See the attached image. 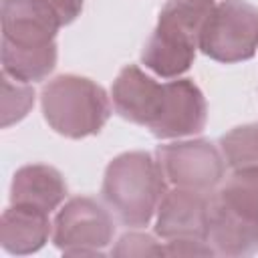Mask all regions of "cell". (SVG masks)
<instances>
[{"mask_svg": "<svg viewBox=\"0 0 258 258\" xmlns=\"http://www.w3.org/2000/svg\"><path fill=\"white\" fill-rule=\"evenodd\" d=\"M165 181L163 169L151 153L127 151L109 161L101 194L123 226L143 228L167 191Z\"/></svg>", "mask_w": 258, "mask_h": 258, "instance_id": "6da1fadb", "label": "cell"}, {"mask_svg": "<svg viewBox=\"0 0 258 258\" xmlns=\"http://www.w3.org/2000/svg\"><path fill=\"white\" fill-rule=\"evenodd\" d=\"M214 4V0H167L143 46L141 62L161 79L183 75L196 58L202 26Z\"/></svg>", "mask_w": 258, "mask_h": 258, "instance_id": "7a4b0ae2", "label": "cell"}, {"mask_svg": "<svg viewBox=\"0 0 258 258\" xmlns=\"http://www.w3.org/2000/svg\"><path fill=\"white\" fill-rule=\"evenodd\" d=\"M40 107L46 123L69 139L97 135L111 115V101L101 85L79 75H58L42 87Z\"/></svg>", "mask_w": 258, "mask_h": 258, "instance_id": "3957f363", "label": "cell"}, {"mask_svg": "<svg viewBox=\"0 0 258 258\" xmlns=\"http://www.w3.org/2000/svg\"><path fill=\"white\" fill-rule=\"evenodd\" d=\"M258 48V8L244 0L214 4L200 34V50L218 62H242Z\"/></svg>", "mask_w": 258, "mask_h": 258, "instance_id": "277c9868", "label": "cell"}, {"mask_svg": "<svg viewBox=\"0 0 258 258\" xmlns=\"http://www.w3.org/2000/svg\"><path fill=\"white\" fill-rule=\"evenodd\" d=\"M111 214L93 198H73L52 222V242L64 256H103L113 242Z\"/></svg>", "mask_w": 258, "mask_h": 258, "instance_id": "5b68a950", "label": "cell"}, {"mask_svg": "<svg viewBox=\"0 0 258 258\" xmlns=\"http://www.w3.org/2000/svg\"><path fill=\"white\" fill-rule=\"evenodd\" d=\"M165 179L175 187L212 194L224 179L226 159L208 139L173 141L157 147Z\"/></svg>", "mask_w": 258, "mask_h": 258, "instance_id": "8992f818", "label": "cell"}, {"mask_svg": "<svg viewBox=\"0 0 258 258\" xmlns=\"http://www.w3.org/2000/svg\"><path fill=\"white\" fill-rule=\"evenodd\" d=\"M208 121V105L200 87L191 79L163 83V103L149 131L157 139H179L198 135Z\"/></svg>", "mask_w": 258, "mask_h": 258, "instance_id": "52a82bcc", "label": "cell"}, {"mask_svg": "<svg viewBox=\"0 0 258 258\" xmlns=\"http://www.w3.org/2000/svg\"><path fill=\"white\" fill-rule=\"evenodd\" d=\"M60 22L44 0H2V42L18 48L56 44Z\"/></svg>", "mask_w": 258, "mask_h": 258, "instance_id": "ba28073f", "label": "cell"}, {"mask_svg": "<svg viewBox=\"0 0 258 258\" xmlns=\"http://www.w3.org/2000/svg\"><path fill=\"white\" fill-rule=\"evenodd\" d=\"M210 196L212 194L175 185L167 189L157 208L155 234L163 240H206Z\"/></svg>", "mask_w": 258, "mask_h": 258, "instance_id": "9c48e42d", "label": "cell"}, {"mask_svg": "<svg viewBox=\"0 0 258 258\" xmlns=\"http://www.w3.org/2000/svg\"><path fill=\"white\" fill-rule=\"evenodd\" d=\"M111 99L123 119L149 129L163 103V83H157L139 67L127 64L113 81Z\"/></svg>", "mask_w": 258, "mask_h": 258, "instance_id": "30bf717a", "label": "cell"}, {"mask_svg": "<svg viewBox=\"0 0 258 258\" xmlns=\"http://www.w3.org/2000/svg\"><path fill=\"white\" fill-rule=\"evenodd\" d=\"M206 242L218 256H252L258 252V224L214 194L210 196Z\"/></svg>", "mask_w": 258, "mask_h": 258, "instance_id": "8fae6325", "label": "cell"}, {"mask_svg": "<svg viewBox=\"0 0 258 258\" xmlns=\"http://www.w3.org/2000/svg\"><path fill=\"white\" fill-rule=\"evenodd\" d=\"M67 198V183L58 169L32 163L16 169L10 183V204L30 206L46 214L54 212Z\"/></svg>", "mask_w": 258, "mask_h": 258, "instance_id": "7c38bea8", "label": "cell"}, {"mask_svg": "<svg viewBox=\"0 0 258 258\" xmlns=\"http://www.w3.org/2000/svg\"><path fill=\"white\" fill-rule=\"evenodd\" d=\"M50 226L46 212L10 204L0 220V244L8 254L16 256L38 252L48 242Z\"/></svg>", "mask_w": 258, "mask_h": 258, "instance_id": "4fadbf2b", "label": "cell"}, {"mask_svg": "<svg viewBox=\"0 0 258 258\" xmlns=\"http://www.w3.org/2000/svg\"><path fill=\"white\" fill-rule=\"evenodd\" d=\"M56 67V44L46 48H18L2 42V73L20 83L46 79Z\"/></svg>", "mask_w": 258, "mask_h": 258, "instance_id": "5bb4252c", "label": "cell"}, {"mask_svg": "<svg viewBox=\"0 0 258 258\" xmlns=\"http://www.w3.org/2000/svg\"><path fill=\"white\" fill-rule=\"evenodd\" d=\"M216 196L232 210L258 224V167L234 169Z\"/></svg>", "mask_w": 258, "mask_h": 258, "instance_id": "9a60e30c", "label": "cell"}, {"mask_svg": "<svg viewBox=\"0 0 258 258\" xmlns=\"http://www.w3.org/2000/svg\"><path fill=\"white\" fill-rule=\"evenodd\" d=\"M220 151L232 169L258 167V123L230 129L220 137Z\"/></svg>", "mask_w": 258, "mask_h": 258, "instance_id": "2e32d148", "label": "cell"}, {"mask_svg": "<svg viewBox=\"0 0 258 258\" xmlns=\"http://www.w3.org/2000/svg\"><path fill=\"white\" fill-rule=\"evenodd\" d=\"M2 81V127H10L22 121L34 105V89L28 83H20L10 79L6 73L0 77Z\"/></svg>", "mask_w": 258, "mask_h": 258, "instance_id": "e0dca14e", "label": "cell"}, {"mask_svg": "<svg viewBox=\"0 0 258 258\" xmlns=\"http://www.w3.org/2000/svg\"><path fill=\"white\" fill-rule=\"evenodd\" d=\"M113 256H163V246L155 242L153 236L149 234H139V232H127L119 238L115 248L111 250Z\"/></svg>", "mask_w": 258, "mask_h": 258, "instance_id": "ac0fdd59", "label": "cell"}, {"mask_svg": "<svg viewBox=\"0 0 258 258\" xmlns=\"http://www.w3.org/2000/svg\"><path fill=\"white\" fill-rule=\"evenodd\" d=\"M167 256H212L214 250L206 240L198 238H183V240H167L163 246Z\"/></svg>", "mask_w": 258, "mask_h": 258, "instance_id": "d6986e66", "label": "cell"}, {"mask_svg": "<svg viewBox=\"0 0 258 258\" xmlns=\"http://www.w3.org/2000/svg\"><path fill=\"white\" fill-rule=\"evenodd\" d=\"M50 10L56 14L60 26H67L77 20V16L83 10V0H44Z\"/></svg>", "mask_w": 258, "mask_h": 258, "instance_id": "ffe728a7", "label": "cell"}]
</instances>
